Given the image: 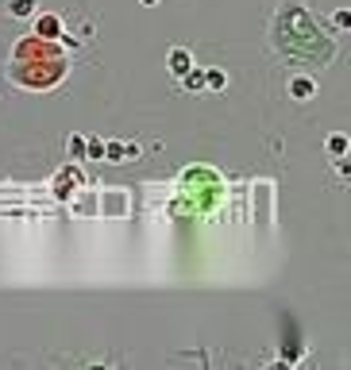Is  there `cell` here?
Returning <instances> with one entry per match:
<instances>
[{
	"mask_svg": "<svg viewBox=\"0 0 351 370\" xmlns=\"http://www.w3.org/2000/svg\"><path fill=\"white\" fill-rule=\"evenodd\" d=\"M328 151L336 155V158L347 155V139H344V135H332V139H328Z\"/></svg>",
	"mask_w": 351,
	"mask_h": 370,
	"instance_id": "obj_4",
	"label": "cell"
},
{
	"mask_svg": "<svg viewBox=\"0 0 351 370\" xmlns=\"http://www.w3.org/2000/svg\"><path fill=\"white\" fill-rule=\"evenodd\" d=\"M69 155L82 158V155H85V139H69Z\"/></svg>",
	"mask_w": 351,
	"mask_h": 370,
	"instance_id": "obj_5",
	"label": "cell"
},
{
	"mask_svg": "<svg viewBox=\"0 0 351 370\" xmlns=\"http://www.w3.org/2000/svg\"><path fill=\"white\" fill-rule=\"evenodd\" d=\"M205 82H208V85H213V89H224V74H216V69H213V74H208V77H205Z\"/></svg>",
	"mask_w": 351,
	"mask_h": 370,
	"instance_id": "obj_6",
	"label": "cell"
},
{
	"mask_svg": "<svg viewBox=\"0 0 351 370\" xmlns=\"http://www.w3.org/2000/svg\"><path fill=\"white\" fill-rule=\"evenodd\" d=\"M35 28H39V35H43V39H58L62 23H58V16H39V23H35Z\"/></svg>",
	"mask_w": 351,
	"mask_h": 370,
	"instance_id": "obj_3",
	"label": "cell"
},
{
	"mask_svg": "<svg viewBox=\"0 0 351 370\" xmlns=\"http://www.w3.org/2000/svg\"><path fill=\"white\" fill-rule=\"evenodd\" d=\"M201 82H205V77H201V74H186V85H189V89H197Z\"/></svg>",
	"mask_w": 351,
	"mask_h": 370,
	"instance_id": "obj_8",
	"label": "cell"
},
{
	"mask_svg": "<svg viewBox=\"0 0 351 370\" xmlns=\"http://www.w3.org/2000/svg\"><path fill=\"white\" fill-rule=\"evenodd\" d=\"M313 93H317L313 77H289V96H294V101H309Z\"/></svg>",
	"mask_w": 351,
	"mask_h": 370,
	"instance_id": "obj_1",
	"label": "cell"
},
{
	"mask_svg": "<svg viewBox=\"0 0 351 370\" xmlns=\"http://www.w3.org/2000/svg\"><path fill=\"white\" fill-rule=\"evenodd\" d=\"M31 4H35V0H16V16H28Z\"/></svg>",
	"mask_w": 351,
	"mask_h": 370,
	"instance_id": "obj_7",
	"label": "cell"
},
{
	"mask_svg": "<svg viewBox=\"0 0 351 370\" xmlns=\"http://www.w3.org/2000/svg\"><path fill=\"white\" fill-rule=\"evenodd\" d=\"M170 69H174V74H178V77H186L189 69H193V58H189V50H174V55H170Z\"/></svg>",
	"mask_w": 351,
	"mask_h": 370,
	"instance_id": "obj_2",
	"label": "cell"
},
{
	"mask_svg": "<svg viewBox=\"0 0 351 370\" xmlns=\"http://www.w3.org/2000/svg\"><path fill=\"white\" fill-rule=\"evenodd\" d=\"M143 4H155V0H143Z\"/></svg>",
	"mask_w": 351,
	"mask_h": 370,
	"instance_id": "obj_9",
	"label": "cell"
}]
</instances>
